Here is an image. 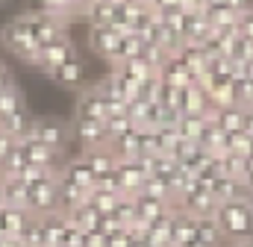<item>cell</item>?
Masks as SVG:
<instances>
[{"label":"cell","instance_id":"6da1fadb","mask_svg":"<svg viewBox=\"0 0 253 247\" xmlns=\"http://www.w3.org/2000/svg\"><path fill=\"white\" fill-rule=\"evenodd\" d=\"M215 221L227 239V245H248L253 242V212L248 200H233V203H221L215 209Z\"/></svg>","mask_w":253,"mask_h":247},{"label":"cell","instance_id":"7a4b0ae2","mask_svg":"<svg viewBox=\"0 0 253 247\" xmlns=\"http://www.w3.org/2000/svg\"><path fill=\"white\" fill-rule=\"evenodd\" d=\"M0 39H3V47H6L12 56H18L21 62H27V65H36V62H39L42 44L36 41V36H33L30 21H27V15H24V12H21V15H15L9 24H3Z\"/></svg>","mask_w":253,"mask_h":247},{"label":"cell","instance_id":"3957f363","mask_svg":"<svg viewBox=\"0 0 253 247\" xmlns=\"http://www.w3.org/2000/svg\"><path fill=\"white\" fill-rule=\"evenodd\" d=\"M115 112H126L124 106H115L97 85H85L77 97V118H85V121H106L109 115Z\"/></svg>","mask_w":253,"mask_h":247},{"label":"cell","instance_id":"277c9868","mask_svg":"<svg viewBox=\"0 0 253 247\" xmlns=\"http://www.w3.org/2000/svg\"><path fill=\"white\" fill-rule=\"evenodd\" d=\"M27 138L39 141V144H44V147H50V150H56V153H65V147L74 141L71 126L65 121H56V118H36Z\"/></svg>","mask_w":253,"mask_h":247},{"label":"cell","instance_id":"5b68a950","mask_svg":"<svg viewBox=\"0 0 253 247\" xmlns=\"http://www.w3.org/2000/svg\"><path fill=\"white\" fill-rule=\"evenodd\" d=\"M27 212H30L33 218H47V215H56V212H59V177L30 188Z\"/></svg>","mask_w":253,"mask_h":247},{"label":"cell","instance_id":"8992f818","mask_svg":"<svg viewBox=\"0 0 253 247\" xmlns=\"http://www.w3.org/2000/svg\"><path fill=\"white\" fill-rule=\"evenodd\" d=\"M71 135H74V141L83 147V153H91V150L109 147V135H106V126H103V121L74 118V124H71Z\"/></svg>","mask_w":253,"mask_h":247},{"label":"cell","instance_id":"52a82bcc","mask_svg":"<svg viewBox=\"0 0 253 247\" xmlns=\"http://www.w3.org/2000/svg\"><path fill=\"white\" fill-rule=\"evenodd\" d=\"M174 209H177V212H186V215H191V218H209V215H215L218 203L212 200V191H209V188L194 185V188H189L186 194L177 197Z\"/></svg>","mask_w":253,"mask_h":247},{"label":"cell","instance_id":"ba28073f","mask_svg":"<svg viewBox=\"0 0 253 247\" xmlns=\"http://www.w3.org/2000/svg\"><path fill=\"white\" fill-rule=\"evenodd\" d=\"M24 15H27L30 30H33V36H36V41H39L42 47H47V44H53V41H59V39L68 36V24L56 21V18H50V15L33 12V9H27Z\"/></svg>","mask_w":253,"mask_h":247},{"label":"cell","instance_id":"9c48e42d","mask_svg":"<svg viewBox=\"0 0 253 247\" xmlns=\"http://www.w3.org/2000/svg\"><path fill=\"white\" fill-rule=\"evenodd\" d=\"M77 56H80V53H77V44L65 36V39H59V41H53V44L42 47L36 68H39V71H44V74H53L56 68H62L65 62L77 59Z\"/></svg>","mask_w":253,"mask_h":247},{"label":"cell","instance_id":"30bf717a","mask_svg":"<svg viewBox=\"0 0 253 247\" xmlns=\"http://www.w3.org/2000/svg\"><path fill=\"white\" fill-rule=\"evenodd\" d=\"M21 150H24V156H27V162L30 165H36V168H44V171H62L65 165V156L62 153H56V150H50V147H44V144H39V141H33V138H21V141H15Z\"/></svg>","mask_w":253,"mask_h":247},{"label":"cell","instance_id":"8fae6325","mask_svg":"<svg viewBox=\"0 0 253 247\" xmlns=\"http://www.w3.org/2000/svg\"><path fill=\"white\" fill-rule=\"evenodd\" d=\"M59 180L77 185V188H83V191H91L94 183H97V177H94V171H91V165H88V159H85L83 153L65 159L62 171H59Z\"/></svg>","mask_w":253,"mask_h":247},{"label":"cell","instance_id":"7c38bea8","mask_svg":"<svg viewBox=\"0 0 253 247\" xmlns=\"http://www.w3.org/2000/svg\"><path fill=\"white\" fill-rule=\"evenodd\" d=\"M115 174L121 180V188H124L126 197L138 194L144 183H147V171L141 165V159H124V162H115Z\"/></svg>","mask_w":253,"mask_h":247},{"label":"cell","instance_id":"4fadbf2b","mask_svg":"<svg viewBox=\"0 0 253 247\" xmlns=\"http://www.w3.org/2000/svg\"><path fill=\"white\" fill-rule=\"evenodd\" d=\"M30 9L33 12H42V15H50V18H56L62 24H71V18L83 15L85 3L83 0H33Z\"/></svg>","mask_w":253,"mask_h":247},{"label":"cell","instance_id":"5bb4252c","mask_svg":"<svg viewBox=\"0 0 253 247\" xmlns=\"http://www.w3.org/2000/svg\"><path fill=\"white\" fill-rule=\"evenodd\" d=\"M132 203H135V224H150V221L159 218L162 212L174 209V203H168V200H162V197H153V194H147V191L132 194Z\"/></svg>","mask_w":253,"mask_h":247},{"label":"cell","instance_id":"9a60e30c","mask_svg":"<svg viewBox=\"0 0 253 247\" xmlns=\"http://www.w3.org/2000/svg\"><path fill=\"white\" fill-rule=\"evenodd\" d=\"M118 41H121V36H118L112 27H88V47H91L103 62L112 59Z\"/></svg>","mask_w":253,"mask_h":247},{"label":"cell","instance_id":"2e32d148","mask_svg":"<svg viewBox=\"0 0 253 247\" xmlns=\"http://www.w3.org/2000/svg\"><path fill=\"white\" fill-rule=\"evenodd\" d=\"M53 82H59V85H65V88H83L85 85V80H88V68H85V62L80 59H71L65 62L62 68H56L53 74H47Z\"/></svg>","mask_w":253,"mask_h":247},{"label":"cell","instance_id":"e0dca14e","mask_svg":"<svg viewBox=\"0 0 253 247\" xmlns=\"http://www.w3.org/2000/svg\"><path fill=\"white\" fill-rule=\"evenodd\" d=\"M159 80L168 82V85H174V88H186V85H191L194 74H191V68L180 56H168L165 65L159 68Z\"/></svg>","mask_w":253,"mask_h":247},{"label":"cell","instance_id":"ac0fdd59","mask_svg":"<svg viewBox=\"0 0 253 247\" xmlns=\"http://www.w3.org/2000/svg\"><path fill=\"white\" fill-rule=\"evenodd\" d=\"M33 215L18 206H0V239H18Z\"/></svg>","mask_w":253,"mask_h":247},{"label":"cell","instance_id":"d6986e66","mask_svg":"<svg viewBox=\"0 0 253 247\" xmlns=\"http://www.w3.org/2000/svg\"><path fill=\"white\" fill-rule=\"evenodd\" d=\"M209 191H212V200H215L218 206H221V203H233V200H248V197H251V191L239 183V180H233V177H218Z\"/></svg>","mask_w":253,"mask_h":247},{"label":"cell","instance_id":"ffe728a7","mask_svg":"<svg viewBox=\"0 0 253 247\" xmlns=\"http://www.w3.org/2000/svg\"><path fill=\"white\" fill-rule=\"evenodd\" d=\"M0 197H3V206H18V209H27V200H30V185L18 177H0Z\"/></svg>","mask_w":253,"mask_h":247},{"label":"cell","instance_id":"44dd1931","mask_svg":"<svg viewBox=\"0 0 253 247\" xmlns=\"http://www.w3.org/2000/svg\"><path fill=\"white\" fill-rule=\"evenodd\" d=\"M194 239L203 247H227V239H224V233H221L215 215H209V218H194Z\"/></svg>","mask_w":253,"mask_h":247},{"label":"cell","instance_id":"7402d4cb","mask_svg":"<svg viewBox=\"0 0 253 247\" xmlns=\"http://www.w3.org/2000/svg\"><path fill=\"white\" fill-rule=\"evenodd\" d=\"M212 124L218 129H224L227 135L242 132L245 129V109L242 106H227V109H215L212 112Z\"/></svg>","mask_w":253,"mask_h":247},{"label":"cell","instance_id":"603a6c76","mask_svg":"<svg viewBox=\"0 0 253 247\" xmlns=\"http://www.w3.org/2000/svg\"><path fill=\"white\" fill-rule=\"evenodd\" d=\"M109 150H112L115 162L138 159V156H141V147H138V129H132V132H124V135L112 138V141H109Z\"/></svg>","mask_w":253,"mask_h":247},{"label":"cell","instance_id":"cb8c5ba5","mask_svg":"<svg viewBox=\"0 0 253 247\" xmlns=\"http://www.w3.org/2000/svg\"><path fill=\"white\" fill-rule=\"evenodd\" d=\"M88 27H112L115 21V0H97V3H88L83 9Z\"/></svg>","mask_w":253,"mask_h":247},{"label":"cell","instance_id":"d4e9b609","mask_svg":"<svg viewBox=\"0 0 253 247\" xmlns=\"http://www.w3.org/2000/svg\"><path fill=\"white\" fill-rule=\"evenodd\" d=\"M83 203H88V191H83V188H77V185L59 180V212H62V215H71V212L80 209Z\"/></svg>","mask_w":253,"mask_h":247},{"label":"cell","instance_id":"484cf974","mask_svg":"<svg viewBox=\"0 0 253 247\" xmlns=\"http://www.w3.org/2000/svg\"><path fill=\"white\" fill-rule=\"evenodd\" d=\"M227 138H230V135H227L224 129H218L215 124L209 121V126H206L203 135H200V147H203L209 156H224V153H227Z\"/></svg>","mask_w":253,"mask_h":247},{"label":"cell","instance_id":"4316f807","mask_svg":"<svg viewBox=\"0 0 253 247\" xmlns=\"http://www.w3.org/2000/svg\"><path fill=\"white\" fill-rule=\"evenodd\" d=\"M191 242H197L194 239V218L186 215V212H177L174 230H171V247H186Z\"/></svg>","mask_w":253,"mask_h":247},{"label":"cell","instance_id":"83f0119b","mask_svg":"<svg viewBox=\"0 0 253 247\" xmlns=\"http://www.w3.org/2000/svg\"><path fill=\"white\" fill-rule=\"evenodd\" d=\"M212 118H203V115H180V121H177V129H180V135L186 138V141H197L200 144V135H203V129L209 126Z\"/></svg>","mask_w":253,"mask_h":247},{"label":"cell","instance_id":"f1b7e54d","mask_svg":"<svg viewBox=\"0 0 253 247\" xmlns=\"http://www.w3.org/2000/svg\"><path fill=\"white\" fill-rule=\"evenodd\" d=\"M24 109H27V103H24V94H21L18 85L9 88V91H0V124L6 118H12L15 112H24Z\"/></svg>","mask_w":253,"mask_h":247},{"label":"cell","instance_id":"f546056e","mask_svg":"<svg viewBox=\"0 0 253 247\" xmlns=\"http://www.w3.org/2000/svg\"><path fill=\"white\" fill-rule=\"evenodd\" d=\"M21 245L24 247H47V236H44V221L42 218H30L27 227L21 230Z\"/></svg>","mask_w":253,"mask_h":247},{"label":"cell","instance_id":"4dcf8cb0","mask_svg":"<svg viewBox=\"0 0 253 247\" xmlns=\"http://www.w3.org/2000/svg\"><path fill=\"white\" fill-rule=\"evenodd\" d=\"M83 156L88 159V165H91L94 177H103V174L115 171V156H112V150H109V147H100V150H91V153H83Z\"/></svg>","mask_w":253,"mask_h":247},{"label":"cell","instance_id":"1f68e13d","mask_svg":"<svg viewBox=\"0 0 253 247\" xmlns=\"http://www.w3.org/2000/svg\"><path fill=\"white\" fill-rule=\"evenodd\" d=\"M118 200H121V194L106 191V188H91V191H88V203H91L100 215H112L115 206H118Z\"/></svg>","mask_w":253,"mask_h":247},{"label":"cell","instance_id":"d6a6232c","mask_svg":"<svg viewBox=\"0 0 253 247\" xmlns=\"http://www.w3.org/2000/svg\"><path fill=\"white\" fill-rule=\"evenodd\" d=\"M227 153H233L239 159H251L253 156V135H248L245 129L242 132H233L227 138Z\"/></svg>","mask_w":253,"mask_h":247},{"label":"cell","instance_id":"836d02e7","mask_svg":"<svg viewBox=\"0 0 253 247\" xmlns=\"http://www.w3.org/2000/svg\"><path fill=\"white\" fill-rule=\"evenodd\" d=\"M109 218H112L118 227H132V224H135V203H132V197H126V194H124V197L118 200V206H115V212H112Z\"/></svg>","mask_w":253,"mask_h":247},{"label":"cell","instance_id":"e575fe53","mask_svg":"<svg viewBox=\"0 0 253 247\" xmlns=\"http://www.w3.org/2000/svg\"><path fill=\"white\" fill-rule=\"evenodd\" d=\"M103 126H106L109 141H112V138H118V135H124V132H132V129H135L132 121L126 118V112H115V115H109V118L103 121Z\"/></svg>","mask_w":253,"mask_h":247},{"label":"cell","instance_id":"d590c367","mask_svg":"<svg viewBox=\"0 0 253 247\" xmlns=\"http://www.w3.org/2000/svg\"><path fill=\"white\" fill-rule=\"evenodd\" d=\"M236 30H239V36H242V39L253 41V6L248 9V12H242V15H239V24H236Z\"/></svg>","mask_w":253,"mask_h":247},{"label":"cell","instance_id":"8d00e7d4","mask_svg":"<svg viewBox=\"0 0 253 247\" xmlns=\"http://www.w3.org/2000/svg\"><path fill=\"white\" fill-rule=\"evenodd\" d=\"M9 88H15V77H12L9 65L0 62V91H9Z\"/></svg>","mask_w":253,"mask_h":247},{"label":"cell","instance_id":"74e56055","mask_svg":"<svg viewBox=\"0 0 253 247\" xmlns=\"http://www.w3.org/2000/svg\"><path fill=\"white\" fill-rule=\"evenodd\" d=\"M239 183L245 185L248 191H253V156H251V159H245V168H242V177H239Z\"/></svg>","mask_w":253,"mask_h":247},{"label":"cell","instance_id":"f35d334b","mask_svg":"<svg viewBox=\"0 0 253 247\" xmlns=\"http://www.w3.org/2000/svg\"><path fill=\"white\" fill-rule=\"evenodd\" d=\"M12 144H15V141H12V138H9V135H6V132L0 129V162L6 159V153L12 150Z\"/></svg>","mask_w":253,"mask_h":247},{"label":"cell","instance_id":"ab89813d","mask_svg":"<svg viewBox=\"0 0 253 247\" xmlns=\"http://www.w3.org/2000/svg\"><path fill=\"white\" fill-rule=\"evenodd\" d=\"M0 247H24L21 239H0Z\"/></svg>","mask_w":253,"mask_h":247},{"label":"cell","instance_id":"60d3db41","mask_svg":"<svg viewBox=\"0 0 253 247\" xmlns=\"http://www.w3.org/2000/svg\"><path fill=\"white\" fill-rule=\"evenodd\" d=\"M129 3H138V6H147V0H129Z\"/></svg>","mask_w":253,"mask_h":247},{"label":"cell","instance_id":"b9f144b4","mask_svg":"<svg viewBox=\"0 0 253 247\" xmlns=\"http://www.w3.org/2000/svg\"><path fill=\"white\" fill-rule=\"evenodd\" d=\"M186 247H203V245H200V242H191V245H186Z\"/></svg>","mask_w":253,"mask_h":247},{"label":"cell","instance_id":"7bdbcfd3","mask_svg":"<svg viewBox=\"0 0 253 247\" xmlns=\"http://www.w3.org/2000/svg\"><path fill=\"white\" fill-rule=\"evenodd\" d=\"M248 203H251V212H253V191H251V197H248Z\"/></svg>","mask_w":253,"mask_h":247},{"label":"cell","instance_id":"ee69618b","mask_svg":"<svg viewBox=\"0 0 253 247\" xmlns=\"http://www.w3.org/2000/svg\"><path fill=\"white\" fill-rule=\"evenodd\" d=\"M239 247H253V242H248V245H239Z\"/></svg>","mask_w":253,"mask_h":247},{"label":"cell","instance_id":"f6af8a7d","mask_svg":"<svg viewBox=\"0 0 253 247\" xmlns=\"http://www.w3.org/2000/svg\"><path fill=\"white\" fill-rule=\"evenodd\" d=\"M3 3H6V0H0V6H3Z\"/></svg>","mask_w":253,"mask_h":247},{"label":"cell","instance_id":"bcb514c9","mask_svg":"<svg viewBox=\"0 0 253 247\" xmlns=\"http://www.w3.org/2000/svg\"><path fill=\"white\" fill-rule=\"evenodd\" d=\"M227 247H236V245H227Z\"/></svg>","mask_w":253,"mask_h":247}]
</instances>
